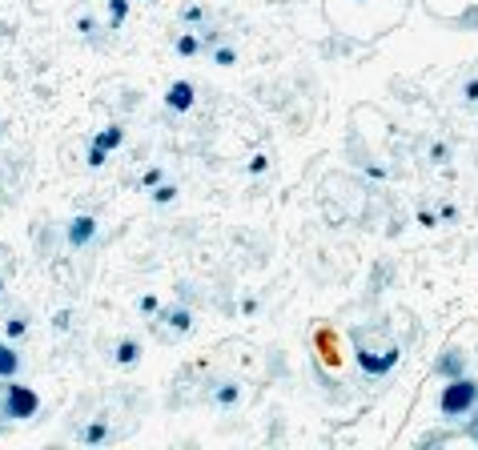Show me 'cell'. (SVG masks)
<instances>
[{
  "label": "cell",
  "mask_w": 478,
  "mask_h": 450,
  "mask_svg": "<svg viewBox=\"0 0 478 450\" xmlns=\"http://www.w3.org/2000/svg\"><path fill=\"white\" fill-rule=\"evenodd\" d=\"M478 406V382L466 378V374H458V378H446L442 386V394H438V414L442 418H466L470 410Z\"/></svg>",
  "instance_id": "obj_1"
},
{
  "label": "cell",
  "mask_w": 478,
  "mask_h": 450,
  "mask_svg": "<svg viewBox=\"0 0 478 450\" xmlns=\"http://www.w3.org/2000/svg\"><path fill=\"white\" fill-rule=\"evenodd\" d=\"M37 410H41V394L32 386H21L17 378H8V386L0 390V414L24 422V418H37Z\"/></svg>",
  "instance_id": "obj_2"
},
{
  "label": "cell",
  "mask_w": 478,
  "mask_h": 450,
  "mask_svg": "<svg viewBox=\"0 0 478 450\" xmlns=\"http://www.w3.org/2000/svg\"><path fill=\"white\" fill-rule=\"evenodd\" d=\"M398 358H402L398 346H386L382 354H370L366 346H358V362H362V370H366V374H390V370L398 366Z\"/></svg>",
  "instance_id": "obj_3"
},
{
  "label": "cell",
  "mask_w": 478,
  "mask_h": 450,
  "mask_svg": "<svg viewBox=\"0 0 478 450\" xmlns=\"http://www.w3.org/2000/svg\"><path fill=\"white\" fill-rule=\"evenodd\" d=\"M93 237H96V217L93 214H76L69 221V245H72V249L93 245Z\"/></svg>",
  "instance_id": "obj_4"
},
{
  "label": "cell",
  "mask_w": 478,
  "mask_h": 450,
  "mask_svg": "<svg viewBox=\"0 0 478 450\" xmlns=\"http://www.w3.org/2000/svg\"><path fill=\"white\" fill-rule=\"evenodd\" d=\"M193 101H197V89L189 81H173L165 89V109H173V113H189Z\"/></svg>",
  "instance_id": "obj_5"
},
{
  "label": "cell",
  "mask_w": 478,
  "mask_h": 450,
  "mask_svg": "<svg viewBox=\"0 0 478 450\" xmlns=\"http://www.w3.org/2000/svg\"><path fill=\"white\" fill-rule=\"evenodd\" d=\"M434 374H438V378H458V374H466V354H462V350H446V354L434 362Z\"/></svg>",
  "instance_id": "obj_6"
},
{
  "label": "cell",
  "mask_w": 478,
  "mask_h": 450,
  "mask_svg": "<svg viewBox=\"0 0 478 450\" xmlns=\"http://www.w3.org/2000/svg\"><path fill=\"white\" fill-rule=\"evenodd\" d=\"M113 362L125 366V370H129V366H137V362H141V342H137V338H121L117 350H113Z\"/></svg>",
  "instance_id": "obj_7"
},
{
  "label": "cell",
  "mask_w": 478,
  "mask_h": 450,
  "mask_svg": "<svg viewBox=\"0 0 478 450\" xmlns=\"http://www.w3.org/2000/svg\"><path fill=\"white\" fill-rule=\"evenodd\" d=\"M17 374H21V354H17L12 346H4V342H0V382L17 378Z\"/></svg>",
  "instance_id": "obj_8"
},
{
  "label": "cell",
  "mask_w": 478,
  "mask_h": 450,
  "mask_svg": "<svg viewBox=\"0 0 478 450\" xmlns=\"http://www.w3.org/2000/svg\"><path fill=\"white\" fill-rule=\"evenodd\" d=\"M161 322H165V326H173L177 334H189V330H193V314H189L185 306L165 309V314H161Z\"/></svg>",
  "instance_id": "obj_9"
},
{
  "label": "cell",
  "mask_w": 478,
  "mask_h": 450,
  "mask_svg": "<svg viewBox=\"0 0 478 450\" xmlns=\"http://www.w3.org/2000/svg\"><path fill=\"white\" fill-rule=\"evenodd\" d=\"M241 402V386L238 382H221L214 390V406H221V410H229V406H238Z\"/></svg>",
  "instance_id": "obj_10"
},
{
  "label": "cell",
  "mask_w": 478,
  "mask_h": 450,
  "mask_svg": "<svg viewBox=\"0 0 478 450\" xmlns=\"http://www.w3.org/2000/svg\"><path fill=\"white\" fill-rule=\"evenodd\" d=\"M105 8H109V24H105V32H117L125 17H129V0H105Z\"/></svg>",
  "instance_id": "obj_11"
},
{
  "label": "cell",
  "mask_w": 478,
  "mask_h": 450,
  "mask_svg": "<svg viewBox=\"0 0 478 450\" xmlns=\"http://www.w3.org/2000/svg\"><path fill=\"white\" fill-rule=\"evenodd\" d=\"M105 438H109V422H105V418H96V422H89V427L81 430V442H85V447H101Z\"/></svg>",
  "instance_id": "obj_12"
},
{
  "label": "cell",
  "mask_w": 478,
  "mask_h": 450,
  "mask_svg": "<svg viewBox=\"0 0 478 450\" xmlns=\"http://www.w3.org/2000/svg\"><path fill=\"white\" fill-rule=\"evenodd\" d=\"M93 141L101 145V149H121V145H125V129H121V125H109V129L96 133Z\"/></svg>",
  "instance_id": "obj_13"
},
{
  "label": "cell",
  "mask_w": 478,
  "mask_h": 450,
  "mask_svg": "<svg viewBox=\"0 0 478 450\" xmlns=\"http://www.w3.org/2000/svg\"><path fill=\"white\" fill-rule=\"evenodd\" d=\"M201 48V37H193V32H181L177 37V57H193Z\"/></svg>",
  "instance_id": "obj_14"
},
{
  "label": "cell",
  "mask_w": 478,
  "mask_h": 450,
  "mask_svg": "<svg viewBox=\"0 0 478 450\" xmlns=\"http://www.w3.org/2000/svg\"><path fill=\"white\" fill-rule=\"evenodd\" d=\"M173 201H177V185H165V181H161V185L153 190V205H173Z\"/></svg>",
  "instance_id": "obj_15"
},
{
  "label": "cell",
  "mask_w": 478,
  "mask_h": 450,
  "mask_svg": "<svg viewBox=\"0 0 478 450\" xmlns=\"http://www.w3.org/2000/svg\"><path fill=\"white\" fill-rule=\"evenodd\" d=\"M214 65H221V69H229V65H238V48H229V45L214 48Z\"/></svg>",
  "instance_id": "obj_16"
},
{
  "label": "cell",
  "mask_w": 478,
  "mask_h": 450,
  "mask_svg": "<svg viewBox=\"0 0 478 450\" xmlns=\"http://www.w3.org/2000/svg\"><path fill=\"white\" fill-rule=\"evenodd\" d=\"M105 161H109V149H101V145H89V169H101L105 165Z\"/></svg>",
  "instance_id": "obj_17"
},
{
  "label": "cell",
  "mask_w": 478,
  "mask_h": 450,
  "mask_svg": "<svg viewBox=\"0 0 478 450\" xmlns=\"http://www.w3.org/2000/svg\"><path fill=\"white\" fill-rule=\"evenodd\" d=\"M76 32H85V37H96V32H101V24H96L93 17H89V12H85V17L76 21Z\"/></svg>",
  "instance_id": "obj_18"
},
{
  "label": "cell",
  "mask_w": 478,
  "mask_h": 450,
  "mask_svg": "<svg viewBox=\"0 0 478 450\" xmlns=\"http://www.w3.org/2000/svg\"><path fill=\"white\" fill-rule=\"evenodd\" d=\"M161 181H165V173H161V169H149V173L141 177V190H157Z\"/></svg>",
  "instance_id": "obj_19"
},
{
  "label": "cell",
  "mask_w": 478,
  "mask_h": 450,
  "mask_svg": "<svg viewBox=\"0 0 478 450\" xmlns=\"http://www.w3.org/2000/svg\"><path fill=\"white\" fill-rule=\"evenodd\" d=\"M24 330H28V322H24V318H8V326H4L8 338H24Z\"/></svg>",
  "instance_id": "obj_20"
},
{
  "label": "cell",
  "mask_w": 478,
  "mask_h": 450,
  "mask_svg": "<svg viewBox=\"0 0 478 450\" xmlns=\"http://www.w3.org/2000/svg\"><path fill=\"white\" fill-rule=\"evenodd\" d=\"M265 169H269V157H265V153H258V157H249V173H253V177H262Z\"/></svg>",
  "instance_id": "obj_21"
},
{
  "label": "cell",
  "mask_w": 478,
  "mask_h": 450,
  "mask_svg": "<svg viewBox=\"0 0 478 450\" xmlns=\"http://www.w3.org/2000/svg\"><path fill=\"white\" fill-rule=\"evenodd\" d=\"M137 309H141V314H157V309H161V302H157L153 294H145L141 302H137Z\"/></svg>",
  "instance_id": "obj_22"
},
{
  "label": "cell",
  "mask_w": 478,
  "mask_h": 450,
  "mask_svg": "<svg viewBox=\"0 0 478 450\" xmlns=\"http://www.w3.org/2000/svg\"><path fill=\"white\" fill-rule=\"evenodd\" d=\"M418 225H422V229H434V225H438V214H430V209H418Z\"/></svg>",
  "instance_id": "obj_23"
},
{
  "label": "cell",
  "mask_w": 478,
  "mask_h": 450,
  "mask_svg": "<svg viewBox=\"0 0 478 450\" xmlns=\"http://www.w3.org/2000/svg\"><path fill=\"white\" fill-rule=\"evenodd\" d=\"M69 326H72V314L69 309H61V314L52 318V330H69Z\"/></svg>",
  "instance_id": "obj_24"
},
{
  "label": "cell",
  "mask_w": 478,
  "mask_h": 450,
  "mask_svg": "<svg viewBox=\"0 0 478 450\" xmlns=\"http://www.w3.org/2000/svg\"><path fill=\"white\" fill-rule=\"evenodd\" d=\"M462 96H466V101H475V105H478V76H470V81L462 85Z\"/></svg>",
  "instance_id": "obj_25"
},
{
  "label": "cell",
  "mask_w": 478,
  "mask_h": 450,
  "mask_svg": "<svg viewBox=\"0 0 478 450\" xmlns=\"http://www.w3.org/2000/svg\"><path fill=\"white\" fill-rule=\"evenodd\" d=\"M446 157H450V149H446L442 141H438V145H430V161H438V165H442Z\"/></svg>",
  "instance_id": "obj_26"
},
{
  "label": "cell",
  "mask_w": 478,
  "mask_h": 450,
  "mask_svg": "<svg viewBox=\"0 0 478 450\" xmlns=\"http://www.w3.org/2000/svg\"><path fill=\"white\" fill-rule=\"evenodd\" d=\"M201 17H205V12H201V4H189V8H185V21H189V24H197Z\"/></svg>",
  "instance_id": "obj_27"
},
{
  "label": "cell",
  "mask_w": 478,
  "mask_h": 450,
  "mask_svg": "<svg viewBox=\"0 0 478 450\" xmlns=\"http://www.w3.org/2000/svg\"><path fill=\"white\" fill-rule=\"evenodd\" d=\"M458 217V205H442V209H438V221H455Z\"/></svg>",
  "instance_id": "obj_28"
},
{
  "label": "cell",
  "mask_w": 478,
  "mask_h": 450,
  "mask_svg": "<svg viewBox=\"0 0 478 450\" xmlns=\"http://www.w3.org/2000/svg\"><path fill=\"white\" fill-rule=\"evenodd\" d=\"M470 414H475V422L466 427V438H475V442H478V406H475V410H470Z\"/></svg>",
  "instance_id": "obj_29"
},
{
  "label": "cell",
  "mask_w": 478,
  "mask_h": 450,
  "mask_svg": "<svg viewBox=\"0 0 478 450\" xmlns=\"http://www.w3.org/2000/svg\"><path fill=\"white\" fill-rule=\"evenodd\" d=\"M0 294H4V278H0Z\"/></svg>",
  "instance_id": "obj_30"
}]
</instances>
